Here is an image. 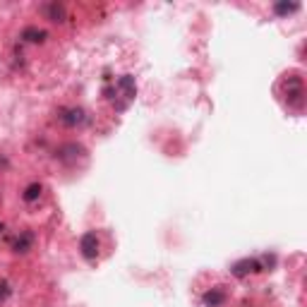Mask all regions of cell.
<instances>
[{"instance_id":"obj_1","label":"cell","mask_w":307,"mask_h":307,"mask_svg":"<svg viewBox=\"0 0 307 307\" xmlns=\"http://www.w3.org/2000/svg\"><path fill=\"white\" fill-rule=\"evenodd\" d=\"M79 250H82V257H84V259L94 262V259L99 257V238H96V233H84V235L79 238Z\"/></svg>"},{"instance_id":"obj_5","label":"cell","mask_w":307,"mask_h":307,"mask_svg":"<svg viewBox=\"0 0 307 307\" xmlns=\"http://www.w3.org/2000/svg\"><path fill=\"white\" fill-rule=\"evenodd\" d=\"M223 300H226V293L219 288H211L209 293H204V305L207 307H219L223 305Z\"/></svg>"},{"instance_id":"obj_4","label":"cell","mask_w":307,"mask_h":307,"mask_svg":"<svg viewBox=\"0 0 307 307\" xmlns=\"http://www.w3.org/2000/svg\"><path fill=\"white\" fill-rule=\"evenodd\" d=\"M44 12H46V17H48L51 22H65V8H63V5H58V3L46 5Z\"/></svg>"},{"instance_id":"obj_3","label":"cell","mask_w":307,"mask_h":307,"mask_svg":"<svg viewBox=\"0 0 307 307\" xmlns=\"http://www.w3.org/2000/svg\"><path fill=\"white\" fill-rule=\"evenodd\" d=\"M259 269H262V264L257 262V259H242V262L233 264V274H235V276L254 274V271H259Z\"/></svg>"},{"instance_id":"obj_10","label":"cell","mask_w":307,"mask_h":307,"mask_svg":"<svg viewBox=\"0 0 307 307\" xmlns=\"http://www.w3.org/2000/svg\"><path fill=\"white\" fill-rule=\"evenodd\" d=\"M118 87L125 89V91H127V96H134V79H132L130 75L120 77V79H118Z\"/></svg>"},{"instance_id":"obj_2","label":"cell","mask_w":307,"mask_h":307,"mask_svg":"<svg viewBox=\"0 0 307 307\" xmlns=\"http://www.w3.org/2000/svg\"><path fill=\"white\" fill-rule=\"evenodd\" d=\"M58 118H60V122H63V125H67V127H77V125H82V122L87 120L84 108H63Z\"/></svg>"},{"instance_id":"obj_6","label":"cell","mask_w":307,"mask_h":307,"mask_svg":"<svg viewBox=\"0 0 307 307\" xmlns=\"http://www.w3.org/2000/svg\"><path fill=\"white\" fill-rule=\"evenodd\" d=\"M46 36H48V34H46L44 29H36V27H27V29L22 32V39H24V41H32V44L44 41Z\"/></svg>"},{"instance_id":"obj_9","label":"cell","mask_w":307,"mask_h":307,"mask_svg":"<svg viewBox=\"0 0 307 307\" xmlns=\"http://www.w3.org/2000/svg\"><path fill=\"white\" fill-rule=\"evenodd\" d=\"M297 8H300L297 3H276L274 12H276V15H288V12H295Z\"/></svg>"},{"instance_id":"obj_11","label":"cell","mask_w":307,"mask_h":307,"mask_svg":"<svg viewBox=\"0 0 307 307\" xmlns=\"http://www.w3.org/2000/svg\"><path fill=\"white\" fill-rule=\"evenodd\" d=\"M8 293H10L8 283H0V300H3V297H8Z\"/></svg>"},{"instance_id":"obj_8","label":"cell","mask_w":307,"mask_h":307,"mask_svg":"<svg viewBox=\"0 0 307 307\" xmlns=\"http://www.w3.org/2000/svg\"><path fill=\"white\" fill-rule=\"evenodd\" d=\"M41 190H44V187L39 185V183L29 185L27 190H24V202H34V199H39L41 197Z\"/></svg>"},{"instance_id":"obj_7","label":"cell","mask_w":307,"mask_h":307,"mask_svg":"<svg viewBox=\"0 0 307 307\" xmlns=\"http://www.w3.org/2000/svg\"><path fill=\"white\" fill-rule=\"evenodd\" d=\"M32 240H34L32 233H22V238L15 242V250H17V252H27V250L32 247Z\"/></svg>"}]
</instances>
